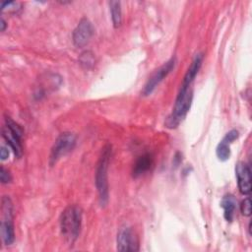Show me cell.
<instances>
[{
	"label": "cell",
	"instance_id": "1",
	"mask_svg": "<svg viewBox=\"0 0 252 252\" xmlns=\"http://www.w3.org/2000/svg\"><path fill=\"white\" fill-rule=\"evenodd\" d=\"M83 211L77 205L68 206L61 214L60 228L66 242L72 245L79 237L82 226Z\"/></svg>",
	"mask_w": 252,
	"mask_h": 252
},
{
	"label": "cell",
	"instance_id": "2",
	"mask_svg": "<svg viewBox=\"0 0 252 252\" xmlns=\"http://www.w3.org/2000/svg\"><path fill=\"white\" fill-rule=\"evenodd\" d=\"M192 85L181 84L179 93L176 96L174 106L171 113L165 120V126L169 129H174L184 120L188 111L190 110L192 99H193V90Z\"/></svg>",
	"mask_w": 252,
	"mask_h": 252
},
{
	"label": "cell",
	"instance_id": "3",
	"mask_svg": "<svg viewBox=\"0 0 252 252\" xmlns=\"http://www.w3.org/2000/svg\"><path fill=\"white\" fill-rule=\"evenodd\" d=\"M111 158V146L105 145L102 148L96 170H95V186L97 189L98 200L101 207L108 203V182H107V169Z\"/></svg>",
	"mask_w": 252,
	"mask_h": 252
},
{
	"label": "cell",
	"instance_id": "4",
	"mask_svg": "<svg viewBox=\"0 0 252 252\" xmlns=\"http://www.w3.org/2000/svg\"><path fill=\"white\" fill-rule=\"evenodd\" d=\"M5 126L2 128V136L13 150L14 154L21 158L23 155V147H22V138H23V128L12 120L10 117L5 118Z\"/></svg>",
	"mask_w": 252,
	"mask_h": 252
},
{
	"label": "cell",
	"instance_id": "5",
	"mask_svg": "<svg viewBox=\"0 0 252 252\" xmlns=\"http://www.w3.org/2000/svg\"><path fill=\"white\" fill-rule=\"evenodd\" d=\"M76 135L71 132H64L61 133L57 139L54 142V145L51 149L50 157H49V162L51 165L56 163L58 159H60L62 157L66 156L68 153H70L75 145H76Z\"/></svg>",
	"mask_w": 252,
	"mask_h": 252
},
{
	"label": "cell",
	"instance_id": "6",
	"mask_svg": "<svg viewBox=\"0 0 252 252\" xmlns=\"http://www.w3.org/2000/svg\"><path fill=\"white\" fill-rule=\"evenodd\" d=\"M1 211L4 220L1 222V235L5 245H11L15 240L14 225H13V204L9 197L2 198Z\"/></svg>",
	"mask_w": 252,
	"mask_h": 252
},
{
	"label": "cell",
	"instance_id": "7",
	"mask_svg": "<svg viewBox=\"0 0 252 252\" xmlns=\"http://www.w3.org/2000/svg\"><path fill=\"white\" fill-rule=\"evenodd\" d=\"M175 62H176L175 57H172L168 61H166L163 65H161L158 69H157L149 78L148 82L146 83L144 89L142 90V94L150 95L155 91V89L162 82V80L172 71V69L175 66Z\"/></svg>",
	"mask_w": 252,
	"mask_h": 252
},
{
	"label": "cell",
	"instance_id": "8",
	"mask_svg": "<svg viewBox=\"0 0 252 252\" xmlns=\"http://www.w3.org/2000/svg\"><path fill=\"white\" fill-rule=\"evenodd\" d=\"M116 243L118 251H138L140 249L138 235L131 227H124L119 230Z\"/></svg>",
	"mask_w": 252,
	"mask_h": 252
},
{
	"label": "cell",
	"instance_id": "9",
	"mask_svg": "<svg viewBox=\"0 0 252 252\" xmlns=\"http://www.w3.org/2000/svg\"><path fill=\"white\" fill-rule=\"evenodd\" d=\"M94 29L91 21L87 18H82L73 32V43L77 47L85 46L94 35Z\"/></svg>",
	"mask_w": 252,
	"mask_h": 252
},
{
	"label": "cell",
	"instance_id": "10",
	"mask_svg": "<svg viewBox=\"0 0 252 252\" xmlns=\"http://www.w3.org/2000/svg\"><path fill=\"white\" fill-rule=\"evenodd\" d=\"M235 174L239 191L244 195H248L251 192V171L249 165L239 161L235 166Z\"/></svg>",
	"mask_w": 252,
	"mask_h": 252
},
{
	"label": "cell",
	"instance_id": "11",
	"mask_svg": "<svg viewBox=\"0 0 252 252\" xmlns=\"http://www.w3.org/2000/svg\"><path fill=\"white\" fill-rule=\"evenodd\" d=\"M153 165V156L151 154H144L136 160L133 166V176L139 177L147 172Z\"/></svg>",
	"mask_w": 252,
	"mask_h": 252
},
{
	"label": "cell",
	"instance_id": "12",
	"mask_svg": "<svg viewBox=\"0 0 252 252\" xmlns=\"http://www.w3.org/2000/svg\"><path fill=\"white\" fill-rule=\"evenodd\" d=\"M237 201L233 195H226L222 198L220 206L223 209V217L227 221H232L236 210Z\"/></svg>",
	"mask_w": 252,
	"mask_h": 252
},
{
	"label": "cell",
	"instance_id": "13",
	"mask_svg": "<svg viewBox=\"0 0 252 252\" xmlns=\"http://www.w3.org/2000/svg\"><path fill=\"white\" fill-rule=\"evenodd\" d=\"M202 61H203V55L202 54H197L194 57L190 67L188 68V70H187V72H186V74H185V76L183 78V81H182L183 84L192 85L193 81L195 80L196 75L198 74V72H199V70L201 68Z\"/></svg>",
	"mask_w": 252,
	"mask_h": 252
},
{
	"label": "cell",
	"instance_id": "14",
	"mask_svg": "<svg viewBox=\"0 0 252 252\" xmlns=\"http://www.w3.org/2000/svg\"><path fill=\"white\" fill-rule=\"evenodd\" d=\"M111 20L114 28H118L122 22V12H121V3L119 1H110L109 3Z\"/></svg>",
	"mask_w": 252,
	"mask_h": 252
},
{
	"label": "cell",
	"instance_id": "15",
	"mask_svg": "<svg viewBox=\"0 0 252 252\" xmlns=\"http://www.w3.org/2000/svg\"><path fill=\"white\" fill-rule=\"evenodd\" d=\"M216 154L217 157L221 161H225L229 158L230 157V148H229V144L226 143L225 141L221 140L220 143L218 145L217 150H216Z\"/></svg>",
	"mask_w": 252,
	"mask_h": 252
},
{
	"label": "cell",
	"instance_id": "16",
	"mask_svg": "<svg viewBox=\"0 0 252 252\" xmlns=\"http://www.w3.org/2000/svg\"><path fill=\"white\" fill-rule=\"evenodd\" d=\"M241 214L245 217H249L251 215V200L249 197L245 198L240 205Z\"/></svg>",
	"mask_w": 252,
	"mask_h": 252
},
{
	"label": "cell",
	"instance_id": "17",
	"mask_svg": "<svg viewBox=\"0 0 252 252\" xmlns=\"http://www.w3.org/2000/svg\"><path fill=\"white\" fill-rule=\"evenodd\" d=\"M0 180L3 184H6V183H9L11 182L12 180V176L10 174V172L2 165L1 166V171H0Z\"/></svg>",
	"mask_w": 252,
	"mask_h": 252
},
{
	"label": "cell",
	"instance_id": "18",
	"mask_svg": "<svg viewBox=\"0 0 252 252\" xmlns=\"http://www.w3.org/2000/svg\"><path fill=\"white\" fill-rule=\"evenodd\" d=\"M238 136H239L238 131L235 130V129H232V130H230L228 133L225 134V136L223 137L222 140L225 141L226 143L230 144V143H232L234 140H236V139L238 138Z\"/></svg>",
	"mask_w": 252,
	"mask_h": 252
},
{
	"label": "cell",
	"instance_id": "19",
	"mask_svg": "<svg viewBox=\"0 0 252 252\" xmlns=\"http://www.w3.org/2000/svg\"><path fill=\"white\" fill-rule=\"evenodd\" d=\"M81 63L82 64H86V62H88V65H87V67L89 66V65H92L93 63H94V58H93V54L91 53V52H89V51H87V52H85V53H83L82 54V56H81Z\"/></svg>",
	"mask_w": 252,
	"mask_h": 252
},
{
	"label": "cell",
	"instance_id": "20",
	"mask_svg": "<svg viewBox=\"0 0 252 252\" xmlns=\"http://www.w3.org/2000/svg\"><path fill=\"white\" fill-rule=\"evenodd\" d=\"M0 157L2 160H5L8 157H9V152L5 147H1V151H0Z\"/></svg>",
	"mask_w": 252,
	"mask_h": 252
},
{
	"label": "cell",
	"instance_id": "21",
	"mask_svg": "<svg viewBox=\"0 0 252 252\" xmlns=\"http://www.w3.org/2000/svg\"><path fill=\"white\" fill-rule=\"evenodd\" d=\"M0 26H1V32H4L5 29H6V27H7V25H6V22H5V20H4L3 18H1Z\"/></svg>",
	"mask_w": 252,
	"mask_h": 252
}]
</instances>
